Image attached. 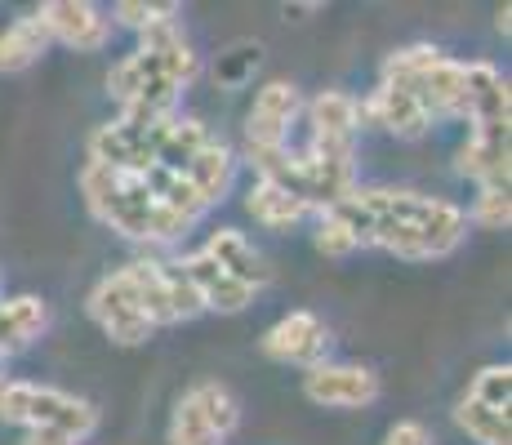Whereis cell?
<instances>
[{
  "label": "cell",
  "mask_w": 512,
  "mask_h": 445,
  "mask_svg": "<svg viewBox=\"0 0 512 445\" xmlns=\"http://www.w3.org/2000/svg\"><path fill=\"white\" fill-rule=\"evenodd\" d=\"M472 223L477 227H490V232H504L512 223V201H508V187L499 183H486L477 192V205H472Z\"/></svg>",
  "instance_id": "26"
},
{
  "label": "cell",
  "mask_w": 512,
  "mask_h": 445,
  "mask_svg": "<svg viewBox=\"0 0 512 445\" xmlns=\"http://www.w3.org/2000/svg\"><path fill=\"white\" fill-rule=\"evenodd\" d=\"M23 445H81V441L67 437V432H58V428H32L23 437Z\"/></svg>",
  "instance_id": "30"
},
{
  "label": "cell",
  "mask_w": 512,
  "mask_h": 445,
  "mask_svg": "<svg viewBox=\"0 0 512 445\" xmlns=\"http://www.w3.org/2000/svg\"><path fill=\"white\" fill-rule=\"evenodd\" d=\"M90 316L98 321V330H103L112 343H121V348H139V343L152 339V325H147V316L139 312V303L130 299V290H125L121 272H116V276H103V281L94 285V294H90Z\"/></svg>",
  "instance_id": "9"
},
{
  "label": "cell",
  "mask_w": 512,
  "mask_h": 445,
  "mask_svg": "<svg viewBox=\"0 0 512 445\" xmlns=\"http://www.w3.org/2000/svg\"><path fill=\"white\" fill-rule=\"evenodd\" d=\"M259 348H263V356H272V361H281V365H303V370H312V365L326 361L330 330L317 312H290L263 334Z\"/></svg>",
  "instance_id": "8"
},
{
  "label": "cell",
  "mask_w": 512,
  "mask_h": 445,
  "mask_svg": "<svg viewBox=\"0 0 512 445\" xmlns=\"http://www.w3.org/2000/svg\"><path fill=\"white\" fill-rule=\"evenodd\" d=\"M0 423L14 428H58L67 437L85 441L98 428V410L90 401L58 388H36V383H0Z\"/></svg>",
  "instance_id": "4"
},
{
  "label": "cell",
  "mask_w": 512,
  "mask_h": 445,
  "mask_svg": "<svg viewBox=\"0 0 512 445\" xmlns=\"http://www.w3.org/2000/svg\"><path fill=\"white\" fill-rule=\"evenodd\" d=\"M232 174H236V156H232L228 143H219V138H205V147L192 156V161H187V170H183V178L196 187V192H201L205 205H214V201H223V196H228Z\"/></svg>",
  "instance_id": "16"
},
{
  "label": "cell",
  "mask_w": 512,
  "mask_h": 445,
  "mask_svg": "<svg viewBox=\"0 0 512 445\" xmlns=\"http://www.w3.org/2000/svg\"><path fill=\"white\" fill-rule=\"evenodd\" d=\"M508 130L512 125H472V138L459 147V174L477 178L481 187H508Z\"/></svg>",
  "instance_id": "14"
},
{
  "label": "cell",
  "mask_w": 512,
  "mask_h": 445,
  "mask_svg": "<svg viewBox=\"0 0 512 445\" xmlns=\"http://www.w3.org/2000/svg\"><path fill=\"white\" fill-rule=\"evenodd\" d=\"M299 89L290 81H272L254 94L245 116V152H281L290 147V125L299 121Z\"/></svg>",
  "instance_id": "6"
},
{
  "label": "cell",
  "mask_w": 512,
  "mask_h": 445,
  "mask_svg": "<svg viewBox=\"0 0 512 445\" xmlns=\"http://www.w3.org/2000/svg\"><path fill=\"white\" fill-rule=\"evenodd\" d=\"M308 125H312V152L326 156H352V143H357L361 130V103L343 89H326L308 103Z\"/></svg>",
  "instance_id": "10"
},
{
  "label": "cell",
  "mask_w": 512,
  "mask_h": 445,
  "mask_svg": "<svg viewBox=\"0 0 512 445\" xmlns=\"http://www.w3.org/2000/svg\"><path fill=\"white\" fill-rule=\"evenodd\" d=\"M472 401H481L486 410H499L508 414V401H512V365H486V370L472 379L468 388Z\"/></svg>",
  "instance_id": "25"
},
{
  "label": "cell",
  "mask_w": 512,
  "mask_h": 445,
  "mask_svg": "<svg viewBox=\"0 0 512 445\" xmlns=\"http://www.w3.org/2000/svg\"><path fill=\"white\" fill-rule=\"evenodd\" d=\"M139 49H147V54H152L156 63H161L165 72H170L183 89L192 85V76H196V54H192V45H187V36L179 32V23H174V18H170V23L147 27Z\"/></svg>",
  "instance_id": "19"
},
{
  "label": "cell",
  "mask_w": 512,
  "mask_h": 445,
  "mask_svg": "<svg viewBox=\"0 0 512 445\" xmlns=\"http://www.w3.org/2000/svg\"><path fill=\"white\" fill-rule=\"evenodd\" d=\"M81 192L90 214L112 232L130 236V241H174L187 232L152 192H147L139 170H107V165H85L81 170Z\"/></svg>",
  "instance_id": "2"
},
{
  "label": "cell",
  "mask_w": 512,
  "mask_h": 445,
  "mask_svg": "<svg viewBox=\"0 0 512 445\" xmlns=\"http://www.w3.org/2000/svg\"><path fill=\"white\" fill-rule=\"evenodd\" d=\"M49 49V32L36 14L14 18V23L0 32V72H27Z\"/></svg>",
  "instance_id": "20"
},
{
  "label": "cell",
  "mask_w": 512,
  "mask_h": 445,
  "mask_svg": "<svg viewBox=\"0 0 512 445\" xmlns=\"http://www.w3.org/2000/svg\"><path fill=\"white\" fill-rule=\"evenodd\" d=\"M312 241H317V250L326 254V259H348V254H357V250H361V245H357V236H352L348 227H343L339 219H334L330 210L321 214L317 236H312Z\"/></svg>",
  "instance_id": "28"
},
{
  "label": "cell",
  "mask_w": 512,
  "mask_h": 445,
  "mask_svg": "<svg viewBox=\"0 0 512 445\" xmlns=\"http://www.w3.org/2000/svg\"><path fill=\"white\" fill-rule=\"evenodd\" d=\"M49 312L36 294H18V299H0V356L27 348L32 339H41Z\"/></svg>",
  "instance_id": "18"
},
{
  "label": "cell",
  "mask_w": 512,
  "mask_h": 445,
  "mask_svg": "<svg viewBox=\"0 0 512 445\" xmlns=\"http://www.w3.org/2000/svg\"><path fill=\"white\" fill-rule=\"evenodd\" d=\"M330 214L357 236V245H379L410 263L446 259L468 236V214L459 205L397 187H357L330 205Z\"/></svg>",
  "instance_id": "1"
},
{
  "label": "cell",
  "mask_w": 512,
  "mask_h": 445,
  "mask_svg": "<svg viewBox=\"0 0 512 445\" xmlns=\"http://www.w3.org/2000/svg\"><path fill=\"white\" fill-rule=\"evenodd\" d=\"M121 281L130 290V299L139 303V312L147 316V325H179V321H192L201 316V299H196L192 281L187 272L174 263H156V259H139L130 267H121Z\"/></svg>",
  "instance_id": "5"
},
{
  "label": "cell",
  "mask_w": 512,
  "mask_h": 445,
  "mask_svg": "<svg viewBox=\"0 0 512 445\" xmlns=\"http://www.w3.org/2000/svg\"><path fill=\"white\" fill-rule=\"evenodd\" d=\"M205 138H210V130H205L201 121H183V116H174V121L165 125V134H161V147H156V165L183 174L187 161L205 147Z\"/></svg>",
  "instance_id": "22"
},
{
  "label": "cell",
  "mask_w": 512,
  "mask_h": 445,
  "mask_svg": "<svg viewBox=\"0 0 512 445\" xmlns=\"http://www.w3.org/2000/svg\"><path fill=\"white\" fill-rule=\"evenodd\" d=\"M187 401L205 414V423L219 432V441H228L232 432L241 428V401H236V392L228 388V383L205 379V383H196V388L187 392Z\"/></svg>",
  "instance_id": "21"
},
{
  "label": "cell",
  "mask_w": 512,
  "mask_h": 445,
  "mask_svg": "<svg viewBox=\"0 0 512 445\" xmlns=\"http://www.w3.org/2000/svg\"><path fill=\"white\" fill-rule=\"evenodd\" d=\"M383 445H432V432L423 428L419 419H401L397 428H388V437H383Z\"/></svg>",
  "instance_id": "29"
},
{
  "label": "cell",
  "mask_w": 512,
  "mask_h": 445,
  "mask_svg": "<svg viewBox=\"0 0 512 445\" xmlns=\"http://www.w3.org/2000/svg\"><path fill=\"white\" fill-rule=\"evenodd\" d=\"M170 445H223L219 432L205 423V414L187 401V392L179 397V405H174V414H170Z\"/></svg>",
  "instance_id": "24"
},
{
  "label": "cell",
  "mask_w": 512,
  "mask_h": 445,
  "mask_svg": "<svg viewBox=\"0 0 512 445\" xmlns=\"http://www.w3.org/2000/svg\"><path fill=\"white\" fill-rule=\"evenodd\" d=\"M205 254H210L214 263L223 267V272L232 276V281H241V285H250L254 294L263 290V281H268V267H263L259 259V250H254L250 241H245L236 227H223V232H214L210 236V245H205Z\"/></svg>",
  "instance_id": "17"
},
{
  "label": "cell",
  "mask_w": 512,
  "mask_h": 445,
  "mask_svg": "<svg viewBox=\"0 0 512 445\" xmlns=\"http://www.w3.org/2000/svg\"><path fill=\"white\" fill-rule=\"evenodd\" d=\"M245 210L254 214V223L272 227V232H285V227L303 223V219L312 214L308 205H303L299 196L290 192V187L272 183V178H254L250 192H245Z\"/></svg>",
  "instance_id": "15"
},
{
  "label": "cell",
  "mask_w": 512,
  "mask_h": 445,
  "mask_svg": "<svg viewBox=\"0 0 512 445\" xmlns=\"http://www.w3.org/2000/svg\"><path fill=\"white\" fill-rule=\"evenodd\" d=\"M179 267L187 272V281H192V290H196V299H201V308L205 312H245L254 303V290L250 285H241V281H232L228 272H223L219 263L210 259V254H187V259H179Z\"/></svg>",
  "instance_id": "13"
},
{
  "label": "cell",
  "mask_w": 512,
  "mask_h": 445,
  "mask_svg": "<svg viewBox=\"0 0 512 445\" xmlns=\"http://www.w3.org/2000/svg\"><path fill=\"white\" fill-rule=\"evenodd\" d=\"M107 94L121 103V121L152 125V121H170L174 116V107H179V98H183V85L174 81L147 49H134V54H125L121 63L112 67Z\"/></svg>",
  "instance_id": "3"
},
{
  "label": "cell",
  "mask_w": 512,
  "mask_h": 445,
  "mask_svg": "<svg viewBox=\"0 0 512 445\" xmlns=\"http://www.w3.org/2000/svg\"><path fill=\"white\" fill-rule=\"evenodd\" d=\"M361 121L383 125V130L397 134V138H423L428 134V125H432V116H428V107L419 103L415 89L379 81V89L361 103Z\"/></svg>",
  "instance_id": "12"
},
{
  "label": "cell",
  "mask_w": 512,
  "mask_h": 445,
  "mask_svg": "<svg viewBox=\"0 0 512 445\" xmlns=\"http://www.w3.org/2000/svg\"><path fill=\"white\" fill-rule=\"evenodd\" d=\"M383 392L379 374L366 370V365H312L303 374V397L312 405H326V410H361V405H374Z\"/></svg>",
  "instance_id": "7"
},
{
  "label": "cell",
  "mask_w": 512,
  "mask_h": 445,
  "mask_svg": "<svg viewBox=\"0 0 512 445\" xmlns=\"http://www.w3.org/2000/svg\"><path fill=\"white\" fill-rule=\"evenodd\" d=\"M455 423L468 432L477 445H512V428H508V414L499 410H486L481 401L464 397L455 405Z\"/></svg>",
  "instance_id": "23"
},
{
  "label": "cell",
  "mask_w": 512,
  "mask_h": 445,
  "mask_svg": "<svg viewBox=\"0 0 512 445\" xmlns=\"http://www.w3.org/2000/svg\"><path fill=\"white\" fill-rule=\"evenodd\" d=\"M36 18L45 23L49 41L72 45V49H81V54L103 49L107 36H112V23H107L103 9L90 5V0H49V5H41Z\"/></svg>",
  "instance_id": "11"
},
{
  "label": "cell",
  "mask_w": 512,
  "mask_h": 445,
  "mask_svg": "<svg viewBox=\"0 0 512 445\" xmlns=\"http://www.w3.org/2000/svg\"><path fill=\"white\" fill-rule=\"evenodd\" d=\"M174 14H179V5H143V0H121V5L112 9L116 23L134 27V32H147V27H156V23H170Z\"/></svg>",
  "instance_id": "27"
}]
</instances>
